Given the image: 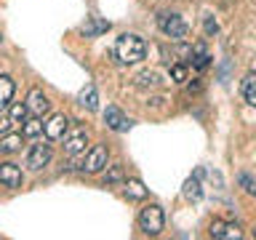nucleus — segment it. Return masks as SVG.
Wrapping results in <instances>:
<instances>
[{
  "mask_svg": "<svg viewBox=\"0 0 256 240\" xmlns=\"http://www.w3.org/2000/svg\"><path fill=\"white\" fill-rule=\"evenodd\" d=\"M144 54H147V46H144V40L139 35L126 32V35L118 38V43H115V59L120 64H136V62L144 59Z\"/></svg>",
  "mask_w": 256,
  "mask_h": 240,
  "instance_id": "nucleus-1",
  "label": "nucleus"
},
{
  "mask_svg": "<svg viewBox=\"0 0 256 240\" xmlns=\"http://www.w3.org/2000/svg\"><path fill=\"white\" fill-rule=\"evenodd\" d=\"M163 224H166V219H163V208H160V206L152 203L147 208H142L139 227H142L144 235H160V232H163Z\"/></svg>",
  "mask_w": 256,
  "mask_h": 240,
  "instance_id": "nucleus-2",
  "label": "nucleus"
},
{
  "mask_svg": "<svg viewBox=\"0 0 256 240\" xmlns=\"http://www.w3.org/2000/svg\"><path fill=\"white\" fill-rule=\"evenodd\" d=\"M158 27H160L163 35L174 38V40H182L184 35H187V22H184L179 14H160L158 16Z\"/></svg>",
  "mask_w": 256,
  "mask_h": 240,
  "instance_id": "nucleus-3",
  "label": "nucleus"
},
{
  "mask_svg": "<svg viewBox=\"0 0 256 240\" xmlns=\"http://www.w3.org/2000/svg\"><path fill=\"white\" fill-rule=\"evenodd\" d=\"M107 166V147H102V144H96V147L88 152V158L83 160V171L86 174H96V171H102V168Z\"/></svg>",
  "mask_w": 256,
  "mask_h": 240,
  "instance_id": "nucleus-4",
  "label": "nucleus"
},
{
  "mask_svg": "<svg viewBox=\"0 0 256 240\" xmlns=\"http://www.w3.org/2000/svg\"><path fill=\"white\" fill-rule=\"evenodd\" d=\"M48 160H51V147H48V144H35L27 155V166L32 171H40V168L48 166Z\"/></svg>",
  "mask_w": 256,
  "mask_h": 240,
  "instance_id": "nucleus-5",
  "label": "nucleus"
},
{
  "mask_svg": "<svg viewBox=\"0 0 256 240\" xmlns=\"http://www.w3.org/2000/svg\"><path fill=\"white\" fill-rule=\"evenodd\" d=\"M67 126H70V120L64 118V115H51V118H48V123L43 126V131H46V136L51 142H56V139H64Z\"/></svg>",
  "mask_w": 256,
  "mask_h": 240,
  "instance_id": "nucleus-6",
  "label": "nucleus"
},
{
  "mask_svg": "<svg viewBox=\"0 0 256 240\" xmlns=\"http://www.w3.org/2000/svg\"><path fill=\"white\" fill-rule=\"evenodd\" d=\"M86 144H88L86 128H75V131H72L67 139H64V152H67V155H78V152L86 150Z\"/></svg>",
  "mask_w": 256,
  "mask_h": 240,
  "instance_id": "nucleus-7",
  "label": "nucleus"
},
{
  "mask_svg": "<svg viewBox=\"0 0 256 240\" xmlns=\"http://www.w3.org/2000/svg\"><path fill=\"white\" fill-rule=\"evenodd\" d=\"M27 107H30V112H32V115L43 118L46 112H48V107H51V102L46 99V94L40 91V88H32V91L27 94Z\"/></svg>",
  "mask_w": 256,
  "mask_h": 240,
  "instance_id": "nucleus-8",
  "label": "nucleus"
},
{
  "mask_svg": "<svg viewBox=\"0 0 256 240\" xmlns=\"http://www.w3.org/2000/svg\"><path fill=\"white\" fill-rule=\"evenodd\" d=\"M0 184H6L8 190H16L22 184V171L14 163H0Z\"/></svg>",
  "mask_w": 256,
  "mask_h": 240,
  "instance_id": "nucleus-9",
  "label": "nucleus"
},
{
  "mask_svg": "<svg viewBox=\"0 0 256 240\" xmlns=\"http://www.w3.org/2000/svg\"><path fill=\"white\" fill-rule=\"evenodd\" d=\"M208 232H211V238H219V240H238L240 238L238 224H227V222H214Z\"/></svg>",
  "mask_w": 256,
  "mask_h": 240,
  "instance_id": "nucleus-10",
  "label": "nucleus"
},
{
  "mask_svg": "<svg viewBox=\"0 0 256 240\" xmlns=\"http://www.w3.org/2000/svg\"><path fill=\"white\" fill-rule=\"evenodd\" d=\"M104 120H107V126L112 128V131H128V128H131V120H128L118 107H107V112H104Z\"/></svg>",
  "mask_w": 256,
  "mask_h": 240,
  "instance_id": "nucleus-11",
  "label": "nucleus"
},
{
  "mask_svg": "<svg viewBox=\"0 0 256 240\" xmlns=\"http://www.w3.org/2000/svg\"><path fill=\"white\" fill-rule=\"evenodd\" d=\"M107 30H110V22L99 19V16H91V19L83 24V35L86 38H96V35H102V32H107Z\"/></svg>",
  "mask_w": 256,
  "mask_h": 240,
  "instance_id": "nucleus-12",
  "label": "nucleus"
},
{
  "mask_svg": "<svg viewBox=\"0 0 256 240\" xmlns=\"http://www.w3.org/2000/svg\"><path fill=\"white\" fill-rule=\"evenodd\" d=\"M14 99V80L8 75H0V112H3Z\"/></svg>",
  "mask_w": 256,
  "mask_h": 240,
  "instance_id": "nucleus-13",
  "label": "nucleus"
},
{
  "mask_svg": "<svg viewBox=\"0 0 256 240\" xmlns=\"http://www.w3.org/2000/svg\"><path fill=\"white\" fill-rule=\"evenodd\" d=\"M200 176H203V171H198L192 179L184 182V198L187 200H200V195H203V190H200Z\"/></svg>",
  "mask_w": 256,
  "mask_h": 240,
  "instance_id": "nucleus-14",
  "label": "nucleus"
},
{
  "mask_svg": "<svg viewBox=\"0 0 256 240\" xmlns=\"http://www.w3.org/2000/svg\"><path fill=\"white\" fill-rule=\"evenodd\" d=\"M208 64H211V56H208L203 43H198L195 48H192V67H195V70H206Z\"/></svg>",
  "mask_w": 256,
  "mask_h": 240,
  "instance_id": "nucleus-15",
  "label": "nucleus"
},
{
  "mask_svg": "<svg viewBox=\"0 0 256 240\" xmlns=\"http://www.w3.org/2000/svg\"><path fill=\"white\" fill-rule=\"evenodd\" d=\"M126 198H131V200H144V198H147V187H144L139 179L126 182Z\"/></svg>",
  "mask_w": 256,
  "mask_h": 240,
  "instance_id": "nucleus-16",
  "label": "nucleus"
},
{
  "mask_svg": "<svg viewBox=\"0 0 256 240\" xmlns=\"http://www.w3.org/2000/svg\"><path fill=\"white\" fill-rule=\"evenodd\" d=\"M22 147V134H8L0 139V152H6V155H11Z\"/></svg>",
  "mask_w": 256,
  "mask_h": 240,
  "instance_id": "nucleus-17",
  "label": "nucleus"
},
{
  "mask_svg": "<svg viewBox=\"0 0 256 240\" xmlns=\"http://www.w3.org/2000/svg\"><path fill=\"white\" fill-rule=\"evenodd\" d=\"M243 96L251 107H256V72H251V75L243 80Z\"/></svg>",
  "mask_w": 256,
  "mask_h": 240,
  "instance_id": "nucleus-18",
  "label": "nucleus"
},
{
  "mask_svg": "<svg viewBox=\"0 0 256 240\" xmlns=\"http://www.w3.org/2000/svg\"><path fill=\"white\" fill-rule=\"evenodd\" d=\"M96 102H99V96H96V88H94V86H88V88H83V91H80V104H83V107L96 110Z\"/></svg>",
  "mask_w": 256,
  "mask_h": 240,
  "instance_id": "nucleus-19",
  "label": "nucleus"
},
{
  "mask_svg": "<svg viewBox=\"0 0 256 240\" xmlns=\"http://www.w3.org/2000/svg\"><path fill=\"white\" fill-rule=\"evenodd\" d=\"M27 115H30L27 104H14V107H11V120H14V123H19V120H22V123H27Z\"/></svg>",
  "mask_w": 256,
  "mask_h": 240,
  "instance_id": "nucleus-20",
  "label": "nucleus"
},
{
  "mask_svg": "<svg viewBox=\"0 0 256 240\" xmlns=\"http://www.w3.org/2000/svg\"><path fill=\"white\" fill-rule=\"evenodd\" d=\"M238 184L248 192V195H256V179H254L251 174H240L238 176Z\"/></svg>",
  "mask_w": 256,
  "mask_h": 240,
  "instance_id": "nucleus-21",
  "label": "nucleus"
},
{
  "mask_svg": "<svg viewBox=\"0 0 256 240\" xmlns=\"http://www.w3.org/2000/svg\"><path fill=\"white\" fill-rule=\"evenodd\" d=\"M43 126L46 123H40V118L35 115L32 120H27V126H24V136H38L40 131H43Z\"/></svg>",
  "mask_w": 256,
  "mask_h": 240,
  "instance_id": "nucleus-22",
  "label": "nucleus"
},
{
  "mask_svg": "<svg viewBox=\"0 0 256 240\" xmlns=\"http://www.w3.org/2000/svg\"><path fill=\"white\" fill-rule=\"evenodd\" d=\"M104 182H107V184H118V182H123V168H120V166H112L110 171H107V176H104Z\"/></svg>",
  "mask_w": 256,
  "mask_h": 240,
  "instance_id": "nucleus-23",
  "label": "nucleus"
},
{
  "mask_svg": "<svg viewBox=\"0 0 256 240\" xmlns=\"http://www.w3.org/2000/svg\"><path fill=\"white\" fill-rule=\"evenodd\" d=\"M171 78L176 80V83H184V80H187V67H184V64H174V67H171Z\"/></svg>",
  "mask_w": 256,
  "mask_h": 240,
  "instance_id": "nucleus-24",
  "label": "nucleus"
},
{
  "mask_svg": "<svg viewBox=\"0 0 256 240\" xmlns=\"http://www.w3.org/2000/svg\"><path fill=\"white\" fill-rule=\"evenodd\" d=\"M136 83L139 86H158V75L155 72H142V75L136 78Z\"/></svg>",
  "mask_w": 256,
  "mask_h": 240,
  "instance_id": "nucleus-25",
  "label": "nucleus"
},
{
  "mask_svg": "<svg viewBox=\"0 0 256 240\" xmlns=\"http://www.w3.org/2000/svg\"><path fill=\"white\" fill-rule=\"evenodd\" d=\"M11 123H14V120H11V118H6L3 112H0V134L8 131V126H11Z\"/></svg>",
  "mask_w": 256,
  "mask_h": 240,
  "instance_id": "nucleus-26",
  "label": "nucleus"
},
{
  "mask_svg": "<svg viewBox=\"0 0 256 240\" xmlns=\"http://www.w3.org/2000/svg\"><path fill=\"white\" fill-rule=\"evenodd\" d=\"M216 30H219V27H216V22L211 19V16H208V19H206V32H208V35H214Z\"/></svg>",
  "mask_w": 256,
  "mask_h": 240,
  "instance_id": "nucleus-27",
  "label": "nucleus"
},
{
  "mask_svg": "<svg viewBox=\"0 0 256 240\" xmlns=\"http://www.w3.org/2000/svg\"><path fill=\"white\" fill-rule=\"evenodd\" d=\"M254 238H256V230H254Z\"/></svg>",
  "mask_w": 256,
  "mask_h": 240,
  "instance_id": "nucleus-28",
  "label": "nucleus"
},
{
  "mask_svg": "<svg viewBox=\"0 0 256 240\" xmlns=\"http://www.w3.org/2000/svg\"><path fill=\"white\" fill-rule=\"evenodd\" d=\"M0 40H3V35H0Z\"/></svg>",
  "mask_w": 256,
  "mask_h": 240,
  "instance_id": "nucleus-29",
  "label": "nucleus"
}]
</instances>
